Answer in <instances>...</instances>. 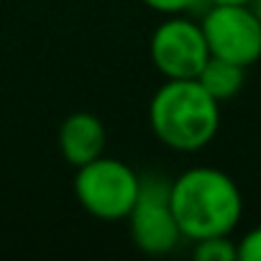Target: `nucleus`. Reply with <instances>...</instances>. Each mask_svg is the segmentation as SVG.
Wrapping results in <instances>:
<instances>
[{
    "label": "nucleus",
    "mask_w": 261,
    "mask_h": 261,
    "mask_svg": "<svg viewBox=\"0 0 261 261\" xmlns=\"http://www.w3.org/2000/svg\"><path fill=\"white\" fill-rule=\"evenodd\" d=\"M195 258L197 261H238V243L230 236H210L195 241Z\"/></svg>",
    "instance_id": "nucleus-9"
},
{
    "label": "nucleus",
    "mask_w": 261,
    "mask_h": 261,
    "mask_svg": "<svg viewBox=\"0 0 261 261\" xmlns=\"http://www.w3.org/2000/svg\"><path fill=\"white\" fill-rule=\"evenodd\" d=\"M141 177L128 164L97 156L74 174V195L80 205L97 220H125L136 202Z\"/></svg>",
    "instance_id": "nucleus-3"
},
{
    "label": "nucleus",
    "mask_w": 261,
    "mask_h": 261,
    "mask_svg": "<svg viewBox=\"0 0 261 261\" xmlns=\"http://www.w3.org/2000/svg\"><path fill=\"white\" fill-rule=\"evenodd\" d=\"M172 182L156 174H144L136 202L128 213V228L136 248L144 253H169L179 241L182 230L172 207Z\"/></svg>",
    "instance_id": "nucleus-4"
},
{
    "label": "nucleus",
    "mask_w": 261,
    "mask_h": 261,
    "mask_svg": "<svg viewBox=\"0 0 261 261\" xmlns=\"http://www.w3.org/2000/svg\"><path fill=\"white\" fill-rule=\"evenodd\" d=\"M238 261H261V225L251 228L238 241Z\"/></svg>",
    "instance_id": "nucleus-11"
},
{
    "label": "nucleus",
    "mask_w": 261,
    "mask_h": 261,
    "mask_svg": "<svg viewBox=\"0 0 261 261\" xmlns=\"http://www.w3.org/2000/svg\"><path fill=\"white\" fill-rule=\"evenodd\" d=\"M154 136L174 151L205 149L220 125V102L197 80H167L151 97Z\"/></svg>",
    "instance_id": "nucleus-2"
},
{
    "label": "nucleus",
    "mask_w": 261,
    "mask_h": 261,
    "mask_svg": "<svg viewBox=\"0 0 261 261\" xmlns=\"http://www.w3.org/2000/svg\"><path fill=\"white\" fill-rule=\"evenodd\" d=\"M141 3L164 16H182V13L195 11L202 0H141Z\"/></svg>",
    "instance_id": "nucleus-10"
},
{
    "label": "nucleus",
    "mask_w": 261,
    "mask_h": 261,
    "mask_svg": "<svg viewBox=\"0 0 261 261\" xmlns=\"http://www.w3.org/2000/svg\"><path fill=\"white\" fill-rule=\"evenodd\" d=\"M207 3H251V0H207Z\"/></svg>",
    "instance_id": "nucleus-13"
},
{
    "label": "nucleus",
    "mask_w": 261,
    "mask_h": 261,
    "mask_svg": "<svg viewBox=\"0 0 261 261\" xmlns=\"http://www.w3.org/2000/svg\"><path fill=\"white\" fill-rule=\"evenodd\" d=\"M195 80L218 102H225V100H233L243 90V85H246V67H241L236 62H228V59H220V57H210Z\"/></svg>",
    "instance_id": "nucleus-8"
},
{
    "label": "nucleus",
    "mask_w": 261,
    "mask_h": 261,
    "mask_svg": "<svg viewBox=\"0 0 261 261\" xmlns=\"http://www.w3.org/2000/svg\"><path fill=\"white\" fill-rule=\"evenodd\" d=\"M172 207L182 238L202 241L230 236L243 215V197L230 174L213 167H192L172 179Z\"/></svg>",
    "instance_id": "nucleus-1"
},
{
    "label": "nucleus",
    "mask_w": 261,
    "mask_h": 261,
    "mask_svg": "<svg viewBox=\"0 0 261 261\" xmlns=\"http://www.w3.org/2000/svg\"><path fill=\"white\" fill-rule=\"evenodd\" d=\"M59 151L72 167H82L105 151V125L92 113H72L59 128Z\"/></svg>",
    "instance_id": "nucleus-7"
},
{
    "label": "nucleus",
    "mask_w": 261,
    "mask_h": 261,
    "mask_svg": "<svg viewBox=\"0 0 261 261\" xmlns=\"http://www.w3.org/2000/svg\"><path fill=\"white\" fill-rule=\"evenodd\" d=\"M210 57L251 67L261 59V21L251 3H210L200 21Z\"/></svg>",
    "instance_id": "nucleus-5"
},
{
    "label": "nucleus",
    "mask_w": 261,
    "mask_h": 261,
    "mask_svg": "<svg viewBox=\"0 0 261 261\" xmlns=\"http://www.w3.org/2000/svg\"><path fill=\"white\" fill-rule=\"evenodd\" d=\"M251 8H253V13H256L258 21H261V0H251Z\"/></svg>",
    "instance_id": "nucleus-12"
},
{
    "label": "nucleus",
    "mask_w": 261,
    "mask_h": 261,
    "mask_svg": "<svg viewBox=\"0 0 261 261\" xmlns=\"http://www.w3.org/2000/svg\"><path fill=\"white\" fill-rule=\"evenodd\" d=\"M207 59L210 49L200 23L172 16L156 26L151 36V62L167 80H195Z\"/></svg>",
    "instance_id": "nucleus-6"
}]
</instances>
